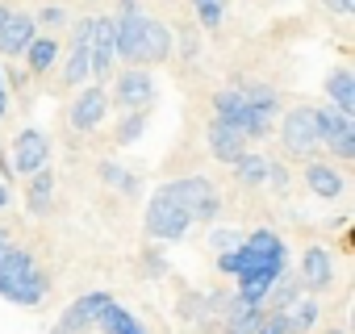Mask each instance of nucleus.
Listing matches in <instances>:
<instances>
[{"instance_id":"obj_1","label":"nucleus","mask_w":355,"mask_h":334,"mask_svg":"<svg viewBox=\"0 0 355 334\" xmlns=\"http://www.w3.org/2000/svg\"><path fill=\"white\" fill-rule=\"evenodd\" d=\"M234 259H239L234 263V280H239V292L234 297L247 301V305H263L272 280L288 267V247L272 230H251L234 247Z\"/></svg>"},{"instance_id":"obj_2","label":"nucleus","mask_w":355,"mask_h":334,"mask_svg":"<svg viewBox=\"0 0 355 334\" xmlns=\"http://www.w3.org/2000/svg\"><path fill=\"white\" fill-rule=\"evenodd\" d=\"M46 292H51V280H46V272L38 267V259L30 251L9 247L5 255H0V297L5 301L34 309V305L46 301Z\"/></svg>"},{"instance_id":"obj_3","label":"nucleus","mask_w":355,"mask_h":334,"mask_svg":"<svg viewBox=\"0 0 355 334\" xmlns=\"http://www.w3.org/2000/svg\"><path fill=\"white\" fill-rule=\"evenodd\" d=\"M214 117H222V121H230L234 130H243L247 142L272 134V121H276V113L251 105L239 88H218V92H214Z\"/></svg>"},{"instance_id":"obj_4","label":"nucleus","mask_w":355,"mask_h":334,"mask_svg":"<svg viewBox=\"0 0 355 334\" xmlns=\"http://www.w3.org/2000/svg\"><path fill=\"white\" fill-rule=\"evenodd\" d=\"M142 226H146V234H150L155 243H180V238L189 234L193 218H189V209H184L180 201H175V197L159 184V188H155V197L146 201Z\"/></svg>"},{"instance_id":"obj_5","label":"nucleus","mask_w":355,"mask_h":334,"mask_svg":"<svg viewBox=\"0 0 355 334\" xmlns=\"http://www.w3.org/2000/svg\"><path fill=\"white\" fill-rule=\"evenodd\" d=\"M142 30H146V13L138 0H121V9L113 17V51L117 59L142 67Z\"/></svg>"},{"instance_id":"obj_6","label":"nucleus","mask_w":355,"mask_h":334,"mask_svg":"<svg viewBox=\"0 0 355 334\" xmlns=\"http://www.w3.org/2000/svg\"><path fill=\"white\" fill-rule=\"evenodd\" d=\"M163 188L189 209L193 222H214V218H218V205H222V201H218V188H214L205 176H180V180H167Z\"/></svg>"},{"instance_id":"obj_7","label":"nucleus","mask_w":355,"mask_h":334,"mask_svg":"<svg viewBox=\"0 0 355 334\" xmlns=\"http://www.w3.org/2000/svg\"><path fill=\"white\" fill-rule=\"evenodd\" d=\"M121 113H150L155 105V80L146 76V67H125L113 84V100Z\"/></svg>"},{"instance_id":"obj_8","label":"nucleus","mask_w":355,"mask_h":334,"mask_svg":"<svg viewBox=\"0 0 355 334\" xmlns=\"http://www.w3.org/2000/svg\"><path fill=\"white\" fill-rule=\"evenodd\" d=\"M9 167L13 176H34L42 167H51V138L42 130H21L9 146Z\"/></svg>"},{"instance_id":"obj_9","label":"nucleus","mask_w":355,"mask_h":334,"mask_svg":"<svg viewBox=\"0 0 355 334\" xmlns=\"http://www.w3.org/2000/svg\"><path fill=\"white\" fill-rule=\"evenodd\" d=\"M280 142L288 155H309L318 146V125H313V105H293L280 113Z\"/></svg>"},{"instance_id":"obj_10","label":"nucleus","mask_w":355,"mask_h":334,"mask_svg":"<svg viewBox=\"0 0 355 334\" xmlns=\"http://www.w3.org/2000/svg\"><path fill=\"white\" fill-rule=\"evenodd\" d=\"M105 113H109V92H105L101 84H88V88L76 92V100H71V109H67V121H71L76 134H92V130L105 121Z\"/></svg>"},{"instance_id":"obj_11","label":"nucleus","mask_w":355,"mask_h":334,"mask_svg":"<svg viewBox=\"0 0 355 334\" xmlns=\"http://www.w3.org/2000/svg\"><path fill=\"white\" fill-rule=\"evenodd\" d=\"M117 63L113 51V17H92V38H88V76L92 80H109Z\"/></svg>"},{"instance_id":"obj_12","label":"nucleus","mask_w":355,"mask_h":334,"mask_svg":"<svg viewBox=\"0 0 355 334\" xmlns=\"http://www.w3.org/2000/svg\"><path fill=\"white\" fill-rule=\"evenodd\" d=\"M297 280H301V288H309V292H326V288L334 284V255H330L326 247H318V243L305 247Z\"/></svg>"},{"instance_id":"obj_13","label":"nucleus","mask_w":355,"mask_h":334,"mask_svg":"<svg viewBox=\"0 0 355 334\" xmlns=\"http://www.w3.org/2000/svg\"><path fill=\"white\" fill-rule=\"evenodd\" d=\"M88 38H92V17L76 21V30H71V51L63 63V84H71V88L88 84Z\"/></svg>"},{"instance_id":"obj_14","label":"nucleus","mask_w":355,"mask_h":334,"mask_svg":"<svg viewBox=\"0 0 355 334\" xmlns=\"http://www.w3.org/2000/svg\"><path fill=\"white\" fill-rule=\"evenodd\" d=\"M105 301H109V292H84V297H76L63 309V317L55 322V334H88L92 330V317H96V309Z\"/></svg>"},{"instance_id":"obj_15","label":"nucleus","mask_w":355,"mask_h":334,"mask_svg":"<svg viewBox=\"0 0 355 334\" xmlns=\"http://www.w3.org/2000/svg\"><path fill=\"white\" fill-rule=\"evenodd\" d=\"M38 34H42V30L34 26V17L13 9V17L5 21V30H0V55H5V59H17V55H26V46H30Z\"/></svg>"},{"instance_id":"obj_16","label":"nucleus","mask_w":355,"mask_h":334,"mask_svg":"<svg viewBox=\"0 0 355 334\" xmlns=\"http://www.w3.org/2000/svg\"><path fill=\"white\" fill-rule=\"evenodd\" d=\"M92 326H96L101 334H150V330H146V326H142V322H138V317L121 305V301H113V297L96 309Z\"/></svg>"},{"instance_id":"obj_17","label":"nucleus","mask_w":355,"mask_h":334,"mask_svg":"<svg viewBox=\"0 0 355 334\" xmlns=\"http://www.w3.org/2000/svg\"><path fill=\"white\" fill-rule=\"evenodd\" d=\"M205 138H209V150H214L222 163H234V159L247 150L243 130H234V125H230V121H222V117H214V121L205 125Z\"/></svg>"},{"instance_id":"obj_18","label":"nucleus","mask_w":355,"mask_h":334,"mask_svg":"<svg viewBox=\"0 0 355 334\" xmlns=\"http://www.w3.org/2000/svg\"><path fill=\"white\" fill-rule=\"evenodd\" d=\"M305 184H309V193L318 197V201H338L343 197V188H347V180H343V172L338 167H330V163H305Z\"/></svg>"},{"instance_id":"obj_19","label":"nucleus","mask_w":355,"mask_h":334,"mask_svg":"<svg viewBox=\"0 0 355 334\" xmlns=\"http://www.w3.org/2000/svg\"><path fill=\"white\" fill-rule=\"evenodd\" d=\"M263 305H247V301H239V297H226V305H222V326H226V334H255V326L263 322Z\"/></svg>"},{"instance_id":"obj_20","label":"nucleus","mask_w":355,"mask_h":334,"mask_svg":"<svg viewBox=\"0 0 355 334\" xmlns=\"http://www.w3.org/2000/svg\"><path fill=\"white\" fill-rule=\"evenodd\" d=\"M59 55H63L59 38H55V34H38V38L26 46V67H30V76H51L55 63H59Z\"/></svg>"},{"instance_id":"obj_21","label":"nucleus","mask_w":355,"mask_h":334,"mask_svg":"<svg viewBox=\"0 0 355 334\" xmlns=\"http://www.w3.org/2000/svg\"><path fill=\"white\" fill-rule=\"evenodd\" d=\"M26 209L34 218H46L55 209V172L51 167H42V172L30 176V188H26Z\"/></svg>"},{"instance_id":"obj_22","label":"nucleus","mask_w":355,"mask_h":334,"mask_svg":"<svg viewBox=\"0 0 355 334\" xmlns=\"http://www.w3.org/2000/svg\"><path fill=\"white\" fill-rule=\"evenodd\" d=\"M171 42H175V34L159 17H146V30H142V67L146 63H163L171 55Z\"/></svg>"},{"instance_id":"obj_23","label":"nucleus","mask_w":355,"mask_h":334,"mask_svg":"<svg viewBox=\"0 0 355 334\" xmlns=\"http://www.w3.org/2000/svg\"><path fill=\"white\" fill-rule=\"evenodd\" d=\"M326 96H330V105H334L338 113L355 117V71H351V67H334V71L326 76Z\"/></svg>"},{"instance_id":"obj_24","label":"nucleus","mask_w":355,"mask_h":334,"mask_svg":"<svg viewBox=\"0 0 355 334\" xmlns=\"http://www.w3.org/2000/svg\"><path fill=\"white\" fill-rule=\"evenodd\" d=\"M305 297V288H301V280H297V272H280L276 280H272V288H268V297H263V309H276V313H284L288 305H297Z\"/></svg>"},{"instance_id":"obj_25","label":"nucleus","mask_w":355,"mask_h":334,"mask_svg":"<svg viewBox=\"0 0 355 334\" xmlns=\"http://www.w3.org/2000/svg\"><path fill=\"white\" fill-rule=\"evenodd\" d=\"M234 176H239L247 188H259V184H268V159H263V155H251V150H243V155L234 159Z\"/></svg>"},{"instance_id":"obj_26","label":"nucleus","mask_w":355,"mask_h":334,"mask_svg":"<svg viewBox=\"0 0 355 334\" xmlns=\"http://www.w3.org/2000/svg\"><path fill=\"white\" fill-rule=\"evenodd\" d=\"M313 125H318V142H330L334 134H343L347 125H355V117L338 113L334 105H322V109H313Z\"/></svg>"},{"instance_id":"obj_27","label":"nucleus","mask_w":355,"mask_h":334,"mask_svg":"<svg viewBox=\"0 0 355 334\" xmlns=\"http://www.w3.org/2000/svg\"><path fill=\"white\" fill-rule=\"evenodd\" d=\"M313 322H318V301H309V297H301L297 305L284 309V326H288V334H309Z\"/></svg>"},{"instance_id":"obj_28","label":"nucleus","mask_w":355,"mask_h":334,"mask_svg":"<svg viewBox=\"0 0 355 334\" xmlns=\"http://www.w3.org/2000/svg\"><path fill=\"white\" fill-rule=\"evenodd\" d=\"M101 180H105L109 188L125 193V197H138V193H142V180H138V176H130L125 167H117V163H101Z\"/></svg>"},{"instance_id":"obj_29","label":"nucleus","mask_w":355,"mask_h":334,"mask_svg":"<svg viewBox=\"0 0 355 334\" xmlns=\"http://www.w3.org/2000/svg\"><path fill=\"white\" fill-rule=\"evenodd\" d=\"M193 13H197V21H201L205 34H218L222 17H226V0H193Z\"/></svg>"},{"instance_id":"obj_30","label":"nucleus","mask_w":355,"mask_h":334,"mask_svg":"<svg viewBox=\"0 0 355 334\" xmlns=\"http://www.w3.org/2000/svg\"><path fill=\"white\" fill-rule=\"evenodd\" d=\"M146 117L150 113H121V121H117V146H134L138 138H142V130H146Z\"/></svg>"},{"instance_id":"obj_31","label":"nucleus","mask_w":355,"mask_h":334,"mask_svg":"<svg viewBox=\"0 0 355 334\" xmlns=\"http://www.w3.org/2000/svg\"><path fill=\"white\" fill-rule=\"evenodd\" d=\"M326 146H330V150H334V159H343V163H347V159H355V125H347L343 134H334Z\"/></svg>"},{"instance_id":"obj_32","label":"nucleus","mask_w":355,"mask_h":334,"mask_svg":"<svg viewBox=\"0 0 355 334\" xmlns=\"http://www.w3.org/2000/svg\"><path fill=\"white\" fill-rule=\"evenodd\" d=\"M243 243V230H226V226H214L209 230V247L214 251H234Z\"/></svg>"},{"instance_id":"obj_33","label":"nucleus","mask_w":355,"mask_h":334,"mask_svg":"<svg viewBox=\"0 0 355 334\" xmlns=\"http://www.w3.org/2000/svg\"><path fill=\"white\" fill-rule=\"evenodd\" d=\"M255 334H288V326H284V313L268 309V313H263V322L255 326Z\"/></svg>"},{"instance_id":"obj_34","label":"nucleus","mask_w":355,"mask_h":334,"mask_svg":"<svg viewBox=\"0 0 355 334\" xmlns=\"http://www.w3.org/2000/svg\"><path fill=\"white\" fill-rule=\"evenodd\" d=\"M63 21H67V13H63L59 5H46V9H42V13L34 17V26H46V30H59Z\"/></svg>"},{"instance_id":"obj_35","label":"nucleus","mask_w":355,"mask_h":334,"mask_svg":"<svg viewBox=\"0 0 355 334\" xmlns=\"http://www.w3.org/2000/svg\"><path fill=\"white\" fill-rule=\"evenodd\" d=\"M142 272L155 276V280H163V276H167V259H163L159 251H146V255H142Z\"/></svg>"},{"instance_id":"obj_36","label":"nucleus","mask_w":355,"mask_h":334,"mask_svg":"<svg viewBox=\"0 0 355 334\" xmlns=\"http://www.w3.org/2000/svg\"><path fill=\"white\" fill-rule=\"evenodd\" d=\"M268 184H272L276 193H288V167H284V163H272V159H268Z\"/></svg>"},{"instance_id":"obj_37","label":"nucleus","mask_w":355,"mask_h":334,"mask_svg":"<svg viewBox=\"0 0 355 334\" xmlns=\"http://www.w3.org/2000/svg\"><path fill=\"white\" fill-rule=\"evenodd\" d=\"M0 80H5V88H26V84H30V76H26L21 67H9V71H0Z\"/></svg>"},{"instance_id":"obj_38","label":"nucleus","mask_w":355,"mask_h":334,"mask_svg":"<svg viewBox=\"0 0 355 334\" xmlns=\"http://www.w3.org/2000/svg\"><path fill=\"white\" fill-rule=\"evenodd\" d=\"M234 263H239L234 251H218V272H222V276H234Z\"/></svg>"},{"instance_id":"obj_39","label":"nucleus","mask_w":355,"mask_h":334,"mask_svg":"<svg viewBox=\"0 0 355 334\" xmlns=\"http://www.w3.org/2000/svg\"><path fill=\"white\" fill-rule=\"evenodd\" d=\"M330 13H355V0H326Z\"/></svg>"},{"instance_id":"obj_40","label":"nucleus","mask_w":355,"mask_h":334,"mask_svg":"<svg viewBox=\"0 0 355 334\" xmlns=\"http://www.w3.org/2000/svg\"><path fill=\"white\" fill-rule=\"evenodd\" d=\"M5 109H9V88H5V80H0V117H5Z\"/></svg>"},{"instance_id":"obj_41","label":"nucleus","mask_w":355,"mask_h":334,"mask_svg":"<svg viewBox=\"0 0 355 334\" xmlns=\"http://www.w3.org/2000/svg\"><path fill=\"white\" fill-rule=\"evenodd\" d=\"M9 247H13V238H9V230H5V226H0V255H5Z\"/></svg>"},{"instance_id":"obj_42","label":"nucleus","mask_w":355,"mask_h":334,"mask_svg":"<svg viewBox=\"0 0 355 334\" xmlns=\"http://www.w3.org/2000/svg\"><path fill=\"white\" fill-rule=\"evenodd\" d=\"M9 201H13V193H9V184H5V180H0V209H5Z\"/></svg>"},{"instance_id":"obj_43","label":"nucleus","mask_w":355,"mask_h":334,"mask_svg":"<svg viewBox=\"0 0 355 334\" xmlns=\"http://www.w3.org/2000/svg\"><path fill=\"white\" fill-rule=\"evenodd\" d=\"M9 17H13V9H9V5H0V30H5V21H9Z\"/></svg>"},{"instance_id":"obj_44","label":"nucleus","mask_w":355,"mask_h":334,"mask_svg":"<svg viewBox=\"0 0 355 334\" xmlns=\"http://www.w3.org/2000/svg\"><path fill=\"white\" fill-rule=\"evenodd\" d=\"M330 334H343V330H330Z\"/></svg>"}]
</instances>
